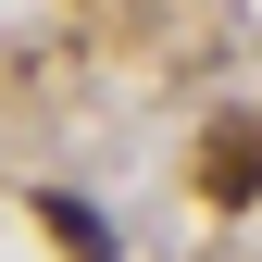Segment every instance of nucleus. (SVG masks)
Instances as JSON below:
<instances>
[{
    "label": "nucleus",
    "mask_w": 262,
    "mask_h": 262,
    "mask_svg": "<svg viewBox=\"0 0 262 262\" xmlns=\"http://www.w3.org/2000/svg\"><path fill=\"white\" fill-rule=\"evenodd\" d=\"M38 225H50V250L62 262H113V225L75 200V187H38Z\"/></svg>",
    "instance_id": "nucleus-2"
},
{
    "label": "nucleus",
    "mask_w": 262,
    "mask_h": 262,
    "mask_svg": "<svg viewBox=\"0 0 262 262\" xmlns=\"http://www.w3.org/2000/svg\"><path fill=\"white\" fill-rule=\"evenodd\" d=\"M200 200L212 212H250L262 200V113H225L212 138H200Z\"/></svg>",
    "instance_id": "nucleus-1"
}]
</instances>
